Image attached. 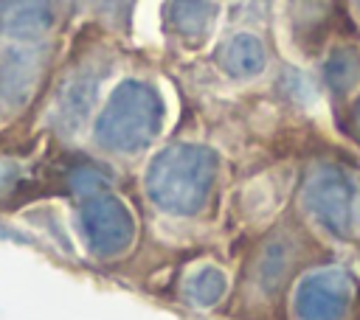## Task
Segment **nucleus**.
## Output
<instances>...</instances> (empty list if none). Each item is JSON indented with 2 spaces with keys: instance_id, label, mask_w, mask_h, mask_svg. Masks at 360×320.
Here are the masks:
<instances>
[{
  "instance_id": "obj_1",
  "label": "nucleus",
  "mask_w": 360,
  "mask_h": 320,
  "mask_svg": "<svg viewBox=\"0 0 360 320\" xmlns=\"http://www.w3.org/2000/svg\"><path fill=\"white\" fill-rule=\"evenodd\" d=\"M51 0H0V31L31 36L48 28Z\"/></svg>"
},
{
  "instance_id": "obj_2",
  "label": "nucleus",
  "mask_w": 360,
  "mask_h": 320,
  "mask_svg": "<svg viewBox=\"0 0 360 320\" xmlns=\"http://www.w3.org/2000/svg\"><path fill=\"white\" fill-rule=\"evenodd\" d=\"M219 59L231 76H253L264 65V51L253 36L242 34V36H233L231 42H225V48L219 51Z\"/></svg>"
},
{
  "instance_id": "obj_3",
  "label": "nucleus",
  "mask_w": 360,
  "mask_h": 320,
  "mask_svg": "<svg viewBox=\"0 0 360 320\" xmlns=\"http://www.w3.org/2000/svg\"><path fill=\"white\" fill-rule=\"evenodd\" d=\"M214 17V6L208 0H174L172 3V20H174V28L188 34V36H197L208 28Z\"/></svg>"
}]
</instances>
